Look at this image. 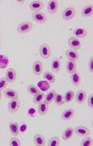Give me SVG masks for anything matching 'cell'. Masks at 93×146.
<instances>
[{"mask_svg":"<svg viewBox=\"0 0 93 146\" xmlns=\"http://www.w3.org/2000/svg\"><path fill=\"white\" fill-rule=\"evenodd\" d=\"M32 29H33V23L30 22L20 23L17 27L18 33H20V34H26L28 32H30Z\"/></svg>","mask_w":93,"mask_h":146,"instance_id":"6da1fadb","label":"cell"},{"mask_svg":"<svg viewBox=\"0 0 93 146\" xmlns=\"http://www.w3.org/2000/svg\"><path fill=\"white\" fill-rule=\"evenodd\" d=\"M68 46L71 48V49H73V50H78V49H80L81 47H82V43L80 41V39L78 38H76V37H70L69 40H68Z\"/></svg>","mask_w":93,"mask_h":146,"instance_id":"7a4b0ae2","label":"cell"},{"mask_svg":"<svg viewBox=\"0 0 93 146\" xmlns=\"http://www.w3.org/2000/svg\"><path fill=\"white\" fill-rule=\"evenodd\" d=\"M39 54L43 59H48L51 55L50 48L48 47V44H42L39 48Z\"/></svg>","mask_w":93,"mask_h":146,"instance_id":"3957f363","label":"cell"},{"mask_svg":"<svg viewBox=\"0 0 93 146\" xmlns=\"http://www.w3.org/2000/svg\"><path fill=\"white\" fill-rule=\"evenodd\" d=\"M76 115V110L73 108L64 110V111L60 113V118L64 121H69L74 118V116Z\"/></svg>","mask_w":93,"mask_h":146,"instance_id":"277c9868","label":"cell"},{"mask_svg":"<svg viewBox=\"0 0 93 146\" xmlns=\"http://www.w3.org/2000/svg\"><path fill=\"white\" fill-rule=\"evenodd\" d=\"M76 9L73 7H69V8H67L63 10L62 12V19L65 20V21H69L71 19H73V18L76 16Z\"/></svg>","mask_w":93,"mask_h":146,"instance_id":"5b68a950","label":"cell"},{"mask_svg":"<svg viewBox=\"0 0 93 146\" xmlns=\"http://www.w3.org/2000/svg\"><path fill=\"white\" fill-rule=\"evenodd\" d=\"M74 133L81 137H87L90 134L89 129H88L87 127H84V126H78L76 127H74Z\"/></svg>","mask_w":93,"mask_h":146,"instance_id":"8992f818","label":"cell"},{"mask_svg":"<svg viewBox=\"0 0 93 146\" xmlns=\"http://www.w3.org/2000/svg\"><path fill=\"white\" fill-rule=\"evenodd\" d=\"M43 7H44V4L39 0H34L29 3V9L34 12H39L43 9Z\"/></svg>","mask_w":93,"mask_h":146,"instance_id":"52a82bcc","label":"cell"},{"mask_svg":"<svg viewBox=\"0 0 93 146\" xmlns=\"http://www.w3.org/2000/svg\"><path fill=\"white\" fill-rule=\"evenodd\" d=\"M20 108V102L18 99L9 100V102L8 104V110L9 113H16Z\"/></svg>","mask_w":93,"mask_h":146,"instance_id":"ba28073f","label":"cell"},{"mask_svg":"<svg viewBox=\"0 0 93 146\" xmlns=\"http://www.w3.org/2000/svg\"><path fill=\"white\" fill-rule=\"evenodd\" d=\"M32 69H33V73L35 76H41L43 74V63L40 60H35L33 64V67H32Z\"/></svg>","mask_w":93,"mask_h":146,"instance_id":"9c48e42d","label":"cell"},{"mask_svg":"<svg viewBox=\"0 0 93 146\" xmlns=\"http://www.w3.org/2000/svg\"><path fill=\"white\" fill-rule=\"evenodd\" d=\"M6 79L8 80L9 83H14L17 79V72L15 69L9 68L6 72Z\"/></svg>","mask_w":93,"mask_h":146,"instance_id":"30bf717a","label":"cell"},{"mask_svg":"<svg viewBox=\"0 0 93 146\" xmlns=\"http://www.w3.org/2000/svg\"><path fill=\"white\" fill-rule=\"evenodd\" d=\"M33 20L35 21V22H37V23H46V16L45 15L44 13H42V12H35L33 14Z\"/></svg>","mask_w":93,"mask_h":146,"instance_id":"8fae6325","label":"cell"},{"mask_svg":"<svg viewBox=\"0 0 93 146\" xmlns=\"http://www.w3.org/2000/svg\"><path fill=\"white\" fill-rule=\"evenodd\" d=\"M59 9V2L56 1V0H51V1H48V6H46V9L51 14H54L57 12V10Z\"/></svg>","mask_w":93,"mask_h":146,"instance_id":"7c38bea8","label":"cell"},{"mask_svg":"<svg viewBox=\"0 0 93 146\" xmlns=\"http://www.w3.org/2000/svg\"><path fill=\"white\" fill-rule=\"evenodd\" d=\"M73 34H74V37L76 38H84L87 36V31H86L84 28H81V27H77V28H74V31H73Z\"/></svg>","mask_w":93,"mask_h":146,"instance_id":"4fadbf2b","label":"cell"},{"mask_svg":"<svg viewBox=\"0 0 93 146\" xmlns=\"http://www.w3.org/2000/svg\"><path fill=\"white\" fill-rule=\"evenodd\" d=\"M39 90H40L41 92H46L48 91L49 88H50V83H48L46 80H40L37 82V86Z\"/></svg>","mask_w":93,"mask_h":146,"instance_id":"5bb4252c","label":"cell"},{"mask_svg":"<svg viewBox=\"0 0 93 146\" xmlns=\"http://www.w3.org/2000/svg\"><path fill=\"white\" fill-rule=\"evenodd\" d=\"M65 55L68 60H74V62H76V60L79 59V54L77 53V51L73 50V49H67L65 52Z\"/></svg>","mask_w":93,"mask_h":146,"instance_id":"9a60e30c","label":"cell"},{"mask_svg":"<svg viewBox=\"0 0 93 146\" xmlns=\"http://www.w3.org/2000/svg\"><path fill=\"white\" fill-rule=\"evenodd\" d=\"M66 71H67V73L70 74L76 73V62H74V60H68L66 62Z\"/></svg>","mask_w":93,"mask_h":146,"instance_id":"2e32d148","label":"cell"},{"mask_svg":"<svg viewBox=\"0 0 93 146\" xmlns=\"http://www.w3.org/2000/svg\"><path fill=\"white\" fill-rule=\"evenodd\" d=\"M74 98H76V101L77 103L82 104V103L85 102L86 99H87V94H86V92L84 90H78L76 92V94L74 95Z\"/></svg>","mask_w":93,"mask_h":146,"instance_id":"e0dca14e","label":"cell"},{"mask_svg":"<svg viewBox=\"0 0 93 146\" xmlns=\"http://www.w3.org/2000/svg\"><path fill=\"white\" fill-rule=\"evenodd\" d=\"M51 70L53 71V72L55 73H58L60 71V69H62V62H60V60L59 58H55L54 60L51 62Z\"/></svg>","mask_w":93,"mask_h":146,"instance_id":"ac0fdd59","label":"cell"},{"mask_svg":"<svg viewBox=\"0 0 93 146\" xmlns=\"http://www.w3.org/2000/svg\"><path fill=\"white\" fill-rule=\"evenodd\" d=\"M48 111V103H46L45 102H42L41 103H39L38 106H37L38 115H46Z\"/></svg>","mask_w":93,"mask_h":146,"instance_id":"d6986e66","label":"cell"},{"mask_svg":"<svg viewBox=\"0 0 93 146\" xmlns=\"http://www.w3.org/2000/svg\"><path fill=\"white\" fill-rule=\"evenodd\" d=\"M74 134V130L73 127H67V129H64L63 133H62V140L63 141H69L70 139H72V137Z\"/></svg>","mask_w":93,"mask_h":146,"instance_id":"ffe728a7","label":"cell"},{"mask_svg":"<svg viewBox=\"0 0 93 146\" xmlns=\"http://www.w3.org/2000/svg\"><path fill=\"white\" fill-rule=\"evenodd\" d=\"M34 144L35 146H43L46 144V139L41 134H37L34 137Z\"/></svg>","mask_w":93,"mask_h":146,"instance_id":"44dd1931","label":"cell"},{"mask_svg":"<svg viewBox=\"0 0 93 146\" xmlns=\"http://www.w3.org/2000/svg\"><path fill=\"white\" fill-rule=\"evenodd\" d=\"M9 132L12 136H18L20 134L19 131V124L16 122H10L9 123Z\"/></svg>","mask_w":93,"mask_h":146,"instance_id":"7402d4cb","label":"cell"},{"mask_svg":"<svg viewBox=\"0 0 93 146\" xmlns=\"http://www.w3.org/2000/svg\"><path fill=\"white\" fill-rule=\"evenodd\" d=\"M81 82H82L81 76L77 72L71 74V83H72L74 86H76V87L79 86V85L81 84Z\"/></svg>","mask_w":93,"mask_h":146,"instance_id":"603a6c76","label":"cell"},{"mask_svg":"<svg viewBox=\"0 0 93 146\" xmlns=\"http://www.w3.org/2000/svg\"><path fill=\"white\" fill-rule=\"evenodd\" d=\"M4 96L9 100H13V99H18V92L13 90H9V88H6L4 90Z\"/></svg>","mask_w":93,"mask_h":146,"instance_id":"cb8c5ba5","label":"cell"},{"mask_svg":"<svg viewBox=\"0 0 93 146\" xmlns=\"http://www.w3.org/2000/svg\"><path fill=\"white\" fill-rule=\"evenodd\" d=\"M93 14V6L92 5H88L84 7V9H82L81 15L83 17H90Z\"/></svg>","mask_w":93,"mask_h":146,"instance_id":"d4e9b609","label":"cell"},{"mask_svg":"<svg viewBox=\"0 0 93 146\" xmlns=\"http://www.w3.org/2000/svg\"><path fill=\"white\" fill-rule=\"evenodd\" d=\"M55 95H56V92L55 90H50L48 92V94L45 95V100L44 102L46 103H48V104H49V103H52V102H54V98H55Z\"/></svg>","mask_w":93,"mask_h":146,"instance_id":"484cf974","label":"cell"},{"mask_svg":"<svg viewBox=\"0 0 93 146\" xmlns=\"http://www.w3.org/2000/svg\"><path fill=\"white\" fill-rule=\"evenodd\" d=\"M63 99H64V102L65 103H69L74 99V92L73 90H68L66 91L63 95Z\"/></svg>","mask_w":93,"mask_h":146,"instance_id":"4316f807","label":"cell"},{"mask_svg":"<svg viewBox=\"0 0 93 146\" xmlns=\"http://www.w3.org/2000/svg\"><path fill=\"white\" fill-rule=\"evenodd\" d=\"M43 78H44L45 80L48 81V83H52V84L54 83L55 80H56L55 76L51 72H45V73H43Z\"/></svg>","mask_w":93,"mask_h":146,"instance_id":"83f0119b","label":"cell"},{"mask_svg":"<svg viewBox=\"0 0 93 146\" xmlns=\"http://www.w3.org/2000/svg\"><path fill=\"white\" fill-rule=\"evenodd\" d=\"M27 92H28V93H29L30 95L35 96V95L38 94L39 92H41V91L39 90V88H38L37 86H35V85L31 84V85H29V86H27Z\"/></svg>","mask_w":93,"mask_h":146,"instance_id":"f1b7e54d","label":"cell"},{"mask_svg":"<svg viewBox=\"0 0 93 146\" xmlns=\"http://www.w3.org/2000/svg\"><path fill=\"white\" fill-rule=\"evenodd\" d=\"M9 63V59L6 55H0V68L4 69Z\"/></svg>","mask_w":93,"mask_h":146,"instance_id":"f546056e","label":"cell"},{"mask_svg":"<svg viewBox=\"0 0 93 146\" xmlns=\"http://www.w3.org/2000/svg\"><path fill=\"white\" fill-rule=\"evenodd\" d=\"M37 108H35L34 106H30V107H28L27 109V115L28 116L30 117V118H35L37 115Z\"/></svg>","mask_w":93,"mask_h":146,"instance_id":"4dcf8cb0","label":"cell"},{"mask_svg":"<svg viewBox=\"0 0 93 146\" xmlns=\"http://www.w3.org/2000/svg\"><path fill=\"white\" fill-rule=\"evenodd\" d=\"M44 100H45L44 92H39L38 94L34 96V102L37 103V104H39V103H41L42 102H44Z\"/></svg>","mask_w":93,"mask_h":146,"instance_id":"1f68e13d","label":"cell"},{"mask_svg":"<svg viewBox=\"0 0 93 146\" xmlns=\"http://www.w3.org/2000/svg\"><path fill=\"white\" fill-rule=\"evenodd\" d=\"M54 102L56 103V105L58 106H62L63 105L64 103V99H63V95L62 94H57L55 95V98H54Z\"/></svg>","mask_w":93,"mask_h":146,"instance_id":"d6a6232c","label":"cell"},{"mask_svg":"<svg viewBox=\"0 0 93 146\" xmlns=\"http://www.w3.org/2000/svg\"><path fill=\"white\" fill-rule=\"evenodd\" d=\"M46 144H48V146H58L60 145V140L58 137H52L51 139H49Z\"/></svg>","mask_w":93,"mask_h":146,"instance_id":"836d02e7","label":"cell"},{"mask_svg":"<svg viewBox=\"0 0 93 146\" xmlns=\"http://www.w3.org/2000/svg\"><path fill=\"white\" fill-rule=\"evenodd\" d=\"M93 144V141H92V139L90 137H86L85 139L82 140V141L80 142V145L81 146H91Z\"/></svg>","mask_w":93,"mask_h":146,"instance_id":"e575fe53","label":"cell"},{"mask_svg":"<svg viewBox=\"0 0 93 146\" xmlns=\"http://www.w3.org/2000/svg\"><path fill=\"white\" fill-rule=\"evenodd\" d=\"M27 130H28V124L26 122H24V121L21 122L19 124V131H20V133H25Z\"/></svg>","mask_w":93,"mask_h":146,"instance_id":"d590c367","label":"cell"},{"mask_svg":"<svg viewBox=\"0 0 93 146\" xmlns=\"http://www.w3.org/2000/svg\"><path fill=\"white\" fill-rule=\"evenodd\" d=\"M8 80L6 79V77H1L0 78V91L5 90L8 86Z\"/></svg>","mask_w":93,"mask_h":146,"instance_id":"8d00e7d4","label":"cell"},{"mask_svg":"<svg viewBox=\"0 0 93 146\" xmlns=\"http://www.w3.org/2000/svg\"><path fill=\"white\" fill-rule=\"evenodd\" d=\"M10 146H21V141L16 136H13L9 141Z\"/></svg>","mask_w":93,"mask_h":146,"instance_id":"74e56055","label":"cell"},{"mask_svg":"<svg viewBox=\"0 0 93 146\" xmlns=\"http://www.w3.org/2000/svg\"><path fill=\"white\" fill-rule=\"evenodd\" d=\"M92 98H93V94H90L88 96V105L89 109H93V103H92Z\"/></svg>","mask_w":93,"mask_h":146,"instance_id":"f35d334b","label":"cell"},{"mask_svg":"<svg viewBox=\"0 0 93 146\" xmlns=\"http://www.w3.org/2000/svg\"><path fill=\"white\" fill-rule=\"evenodd\" d=\"M88 70L90 73L93 72V58L92 57L89 59V62H88Z\"/></svg>","mask_w":93,"mask_h":146,"instance_id":"ab89813d","label":"cell"},{"mask_svg":"<svg viewBox=\"0 0 93 146\" xmlns=\"http://www.w3.org/2000/svg\"><path fill=\"white\" fill-rule=\"evenodd\" d=\"M18 3H20V4H23L24 1H18Z\"/></svg>","mask_w":93,"mask_h":146,"instance_id":"60d3db41","label":"cell"},{"mask_svg":"<svg viewBox=\"0 0 93 146\" xmlns=\"http://www.w3.org/2000/svg\"><path fill=\"white\" fill-rule=\"evenodd\" d=\"M1 99H2V93H1V91H0V101H1Z\"/></svg>","mask_w":93,"mask_h":146,"instance_id":"b9f144b4","label":"cell"},{"mask_svg":"<svg viewBox=\"0 0 93 146\" xmlns=\"http://www.w3.org/2000/svg\"><path fill=\"white\" fill-rule=\"evenodd\" d=\"M0 44H1V37H0Z\"/></svg>","mask_w":93,"mask_h":146,"instance_id":"7bdbcfd3","label":"cell"}]
</instances>
